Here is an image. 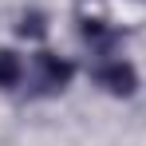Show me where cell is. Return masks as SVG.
Here are the masks:
<instances>
[{
    "label": "cell",
    "mask_w": 146,
    "mask_h": 146,
    "mask_svg": "<svg viewBox=\"0 0 146 146\" xmlns=\"http://www.w3.org/2000/svg\"><path fill=\"white\" fill-rule=\"evenodd\" d=\"M71 71H75L71 63L59 59V55H51V51L36 55V83H40V91H63L71 83Z\"/></svg>",
    "instance_id": "6da1fadb"
},
{
    "label": "cell",
    "mask_w": 146,
    "mask_h": 146,
    "mask_svg": "<svg viewBox=\"0 0 146 146\" xmlns=\"http://www.w3.org/2000/svg\"><path fill=\"white\" fill-rule=\"evenodd\" d=\"M99 83H103L111 95H130V91L138 87V75H134V67H130V63L115 59V63L99 67Z\"/></svg>",
    "instance_id": "7a4b0ae2"
},
{
    "label": "cell",
    "mask_w": 146,
    "mask_h": 146,
    "mask_svg": "<svg viewBox=\"0 0 146 146\" xmlns=\"http://www.w3.org/2000/svg\"><path fill=\"white\" fill-rule=\"evenodd\" d=\"M20 75H24L20 55H16V51H8V48H0V91L16 87V83H20Z\"/></svg>",
    "instance_id": "3957f363"
},
{
    "label": "cell",
    "mask_w": 146,
    "mask_h": 146,
    "mask_svg": "<svg viewBox=\"0 0 146 146\" xmlns=\"http://www.w3.org/2000/svg\"><path fill=\"white\" fill-rule=\"evenodd\" d=\"M20 36H44V16H40V12L24 16V20H20Z\"/></svg>",
    "instance_id": "277c9868"
}]
</instances>
